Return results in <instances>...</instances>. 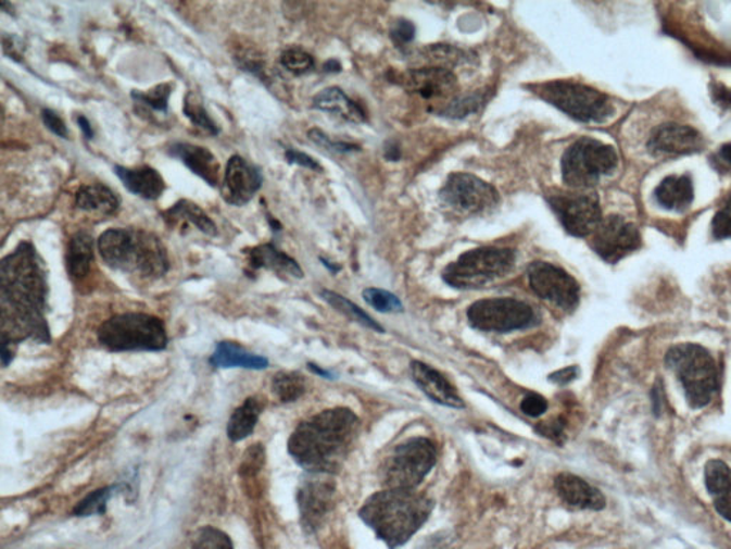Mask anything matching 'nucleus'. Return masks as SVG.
<instances>
[{"label":"nucleus","instance_id":"obj_1","mask_svg":"<svg viewBox=\"0 0 731 549\" xmlns=\"http://www.w3.org/2000/svg\"><path fill=\"white\" fill-rule=\"evenodd\" d=\"M48 276L34 244L21 242L0 263L2 348L16 352L25 340L51 344L47 320Z\"/></svg>","mask_w":731,"mask_h":549},{"label":"nucleus","instance_id":"obj_48","mask_svg":"<svg viewBox=\"0 0 731 549\" xmlns=\"http://www.w3.org/2000/svg\"><path fill=\"white\" fill-rule=\"evenodd\" d=\"M286 161L289 163H293V165H299L303 167H307V170L312 171H322V166L319 163L315 161L312 157L306 155V153H303L301 151H297V149L289 148L288 151L285 153Z\"/></svg>","mask_w":731,"mask_h":549},{"label":"nucleus","instance_id":"obj_26","mask_svg":"<svg viewBox=\"0 0 731 549\" xmlns=\"http://www.w3.org/2000/svg\"><path fill=\"white\" fill-rule=\"evenodd\" d=\"M655 198L661 208L683 212L694 199L693 180L689 175H670L661 180L655 190Z\"/></svg>","mask_w":731,"mask_h":549},{"label":"nucleus","instance_id":"obj_24","mask_svg":"<svg viewBox=\"0 0 731 549\" xmlns=\"http://www.w3.org/2000/svg\"><path fill=\"white\" fill-rule=\"evenodd\" d=\"M115 174L129 192L147 201H156L165 192V179L151 166H142L138 170L115 166Z\"/></svg>","mask_w":731,"mask_h":549},{"label":"nucleus","instance_id":"obj_32","mask_svg":"<svg viewBox=\"0 0 731 549\" xmlns=\"http://www.w3.org/2000/svg\"><path fill=\"white\" fill-rule=\"evenodd\" d=\"M166 222L171 224H176V222H189L190 225L197 226L202 234L207 236L217 235V226L215 222L209 217L207 213L202 210L201 207L197 203L188 201V199H181V201L176 202L171 210L163 212Z\"/></svg>","mask_w":731,"mask_h":549},{"label":"nucleus","instance_id":"obj_13","mask_svg":"<svg viewBox=\"0 0 731 549\" xmlns=\"http://www.w3.org/2000/svg\"><path fill=\"white\" fill-rule=\"evenodd\" d=\"M546 199L563 228L570 235L585 238L601 225L602 208L596 195L555 192L547 195Z\"/></svg>","mask_w":731,"mask_h":549},{"label":"nucleus","instance_id":"obj_35","mask_svg":"<svg viewBox=\"0 0 731 549\" xmlns=\"http://www.w3.org/2000/svg\"><path fill=\"white\" fill-rule=\"evenodd\" d=\"M184 113L185 116L188 117L194 126H198L199 129L207 132V134L212 136L219 135V126H217L216 122L209 115L206 108L203 107L202 99L199 98L197 93L189 92L186 95Z\"/></svg>","mask_w":731,"mask_h":549},{"label":"nucleus","instance_id":"obj_50","mask_svg":"<svg viewBox=\"0 0 731 549\" xmlns=\"http://www.w3.org/2000/svg\"><path fill=\"white\" fill-rule=\"evenodd\" d=\"M579 367L578 366H567L563 367L560 371H556L555 374L549 375V380L556 385H567L571 380L578 378Z\"/></svg>","mask_w":731,"mask_h":549},{"label":"nucleus","instance_id":"obj_17","mask_svg":"<svg viewBox=\"0 0 731 549\" xmlns=\"http://www.w3.org/2000/svg\"><path fill=\"white\" fill-rule=\"evenodd\" d=\"M262 185L263 176L253 163L239 155H234L227 161L222 197L229 205H247Z\"/></svg>","mask_w":731,"mask_h":549},{"label":"nucleus","instance_id":"obj_18","mask_svg":"<svg viewBox=\"0 0 731 549\" xmlns=\"http://www.w3.org/2000/svg\"><path fill=\"white\" fill-rule=\"evenodd\" d=\"M705 138L692 126L669 124L652 132L647 147L657 155H690L705 148Z\"/></svg>","mask_w":731,"mask_h":549},{"label":"nucleus","instance_id":"obj_52","mask_svg":"<svg viewBox=\"0 0 731 549\" xmlns=\"http://www.w3.org/2000/svg\"><path fill=\"white\" fill-rule=\"evenodd\" d=\"M717 161H719L721 165L731 167V144L721 147L719 153H717Z\"/></svg>","mask_w":731,"mask_h":549},{"label":"nucleus","instance_id":"obj_42","mask_svg":"<svg viewBox=\"0 0 731 549\" xmlns=\"http://www.w3.org/2000/svg\"><path fill=\"white\" fill-rule=\"evenodd\" d=\"M190 549H235L229 535L215 526H204Z\"/></svg>","mask_w":731,"mask_h":549},{"label":"nucleus","instance_id":"obj_49","mask_svg":"<svg viewBox=\"0 0 731 549\" xmlns=\"http://www.w3.org/2000/svg\"><path fill=\"white\" fill-rule=\"evenodd\" d=\"M563 429H565V424H563L562 420L544 422V424L535 426V433H539L542 437L551 438L553 441H557L558 438L563 437Z\"/></svg>","mask_w":731,"mask_h":549},{"label":"nucleus","instance_id":"obj_11","mask_svg":"<svg viewBox=\"0 0 731 549\" xmlns=\"http://www.w3.org/2000/svg\"><path fill=\"white\" fill-rule=\"evenodd\" d=\"M467 320L471 328L494 334L529 329L538 324L533 308L513 298L481 299L467 310Z\"/></svg>","mask_w":731,"mask_h":549},{"label":"nucleus","instance_id":"obj_39","mask_svg":"<svg viewBox=\"0 0 731 549\" xmlns=\"http://www.w3.org/2000/svg\"><path fill=\"white\" fill-rule=\"evenodd\" d=\"M484 98L481 93L466 95V97H458L452 99L446 107L440 111V115L453 117V120H462L478 112L483 105Z\"/></svg>","mask_w":731,"mask_h":549},{"label":"nucleus","instance_id":"obj_34","mask_svg":"<svg viewBox=\"0 0 731 549\" xmlns=\"http://www.w3.org/2000/svg\"><path fill=\"white\" fill-rule=\"evenodd\" d=\"M272 389L281 402H294L306 392V383L297 372H280L275 376Z\"/></svg>","mask_w":731,"mask_h":549},{"label":"nucleus","instance_id":"obj_33","mask_svg":"<svg viewBox=\"0 0 731 549\" xmlns=\"http://www.w3.org/2000/svg\"><path fill=\"white\" fill-rule=\"evenodd\" d=\"M320 297L324 298L330 307H333L336 311L342 312L344 316H348L349 320L357 322V324L366 326V328L376 330V333H385V329L381 328L374 317L367 315L365 311H362L361 308L354 305L353 302L342 297V295L324 289L320 290Z\"/></svg>","mask_w":731,"mask_h":549},{"label":"nucleus","instance_id":"obj_51","mask_svg":"<svg viewBox=\"0 0 731 549\" xmlns=\"http://www.w3.org/2000/svg\"><path fill=\"white\" fill-rule=\"evenodd\" d=\"M713 98L720 107L731 108V90L723 88L721 85H713Z\"/></svg>","mask_w":731,"mask_h":549},{"label":"nucleus","instance_id":"obj_3","mask_svg":"<svg viewBox=\"0 0 731 549\" xmlns=\"http://www.w3.org/2000/svg\"><path fill=\"white\" fill-rule=\"evenodd\" d=\"M433 501L415 489H385L365 502L358 516L390 549L404 546L426 524Z\"/></svg>","mask_w":731,"mask_h":549},{"label":"nucleus","instance_id":"obj_29","mask_svg":"<svg viewBox=\"0 0 731 549\" xmlns=\"http://www.w3.org/2000/svg\"><path fill=\"white\" fill-rule=\"evenodd\" d=\"M93 236L86 230L72 235L66 253L67 274L72 279L81 280L89 275L93 262Z\"/></svg>","mask_w":731,"mask_h":549},{"label":"nucleus","instance_id":"obj_14","mask_svg":"<svg viewBox=\"0 0 731 549\" xmlns=\"http://www.w3.org/2000/svg\"><path fill=\"white\" fill-rule=\"evenodd\" d=\"M528 276L531 290L540 299L566 312L579 307L580 285L569 272L553 263L533 262L528 267Z\"/></svg>","mask_w":731,"mask_h":549},{"label":"nucleus","instance_id":"obj_56","mask_svg":"<svg viewBox=\"0 0 731 549\" xmlns=\"http://www.w3.org/2000/svg\"><path fill=\"white\" fill-rule=\"evenodd\" d=\"M325 71L326 72H339L340 71V65L336 61H330V62L326 63Z\"/></svg>","mask_w":731,"mask_h":549},{"label":"nucleus","instance_id":"obj_12","mask_svg":"<svg viewBox=\"0 0 731 549\" xmlns=\"http://www.w3.org/2000/svg\"><path fill=\"white\" fill-rule=\"evenodd\" d=\"M443 205L461 215H479L499 203L497 190L483 179L470 174H452L440 190Z\"/></svg>","mask_w":731,"mask_h":549},{"label":"nucleus","instance_id":"obj_27","mask_svg":"<svg viewBox=\"0 0 731 549\" xmlns=\"http://www.w3.org/2000/svg\"><path fill=\"white\" fill-rule=\"evenodd\" d=\"M313 108L342 117L344 121L353 122V124H363L366 121L363 109L336 86L317 93L313 99Z\"/></svg>","mask_w":731,"mask_h":549},{"label":"nucleus","instance_id":"obj_6","mask_svg":"<svg viewBox=\"0 0 731 549\" xmlns=\"http://www.w3.org/2000/svg\"><path fill=\"white\" fill-rule=\"evenodd\" d=\"M98 339L112 352H159L169 342L165 324L159 317L135 312L109 317L99 326Z\"/></svg>","mask_w":731,"mask_h":549},{"label":"nucleus","instance_id":"obj_47","mask_svg":"<svg viewBox=\"0 0 731 549\" xmlns=\"http://www.w3.org/2000/svg\"><path fill=\"white\" fill-rule=\"evenodd\" d=\"M390 34H392L393 42L403 47V45L411 43L415 39V26L408 21L401 20L393 25Z\"/></svg>","mask_w":731,"mask_h":549},{"label":"nucleus","instance_id":"obj_54","mask_svg":"<svg viewBox=\"0 0 731 549\" xmlns=\"http://www.w3.org/2000/svg\"><path fill=\"white\" fill-rule=\"evenodd\" d=\"M386 158L389 159V161H398L399 158H401V151H399L398 147H393L386 149Z\"/></svg>","mask_w":731,"mask_h":549},{"label":"nucleus","instance_id":"obj_36","mask_svg":"<svg viewBox=\"0 0 731 549\" xmlns=\"http://www.w3.org/2000/svg\"><path fill=\"white\" fill-rule=\"evenodd\" d=\"M121 488L122 485L117 484L90 492L88 497L81 499V501L77 503L74 514L76 516L103 515L104 512H106L108 502L111 501V498L115 496L116 491H119Z\"/></svg>","mask_w":731,"mask_h":549},{"label":"nucleus","instance_id":"obj_30","mask_svg":"<svg viewBox=\"0 0 731 549\" xmlns=\"http://www.w3.org/2000/svg\"><path fill=\"white\" fill-rule=\"evenodd\" d=\"M77 210L99 212L103 215H113L121 207V199L116 192L102 184L80 186L75 199Z\"/></svg>","mask_w":731,"mask_h":549},{"label":"nucleus","instance_id":"obj_9","mask_svg":"<svg viewBox=\"0 0 731 549\" xmlns=\"http://www.w3.org/2000/svg\"><path fill=\"white\" fill-rule=\"evenodd\" d=\"M619 163L615 148L592 138H580L562 158L563 180L570 188L588 189L610 175Z\"/></svg>","mask_w":731,"mask_h":549},{"label":"nucleus","instance_id":"obj_28","mask_svg":"<svg viewBox=\"0 0 731 549\" xmlns=\"http://www.w3.org/2000/svg\"><path fill=\"white\" fill-rule=\"evenodd\" d=\"M211 365L215 367H243V370L261 371L269 366L266 357L247 351L235 342H219L211 357Z\"/></svg>","mask_w":731,"mask_h":549},{"label":"nucleus","instance_id":"obj_40","mask_svg":"<svg viewBox=\"0 0 731 549\" xmlns=\"http://www.w3.org/2000/svg\"><path fill=\"white\" fill-rule=\"evenodd\" d=\"M424 57L433 63V66L438 67L456 66L458 63L467 61L465 52L449 47V45H431V47L425 49Z\"/></svg>","mask_w":731,"mask_h":549},{"label":"nucleus","instance_id":"obj_55","mask_svg":"<svg viewBox=\"0 0 731 549\" xmlns=\"http://www.w3.org/2000/svg\"><path fill=\"white\" fill-rule=\"evenodd\" d=\"M308 367H311V370H312L313 372H315V374L320 375V376H325V378H329V379H331V374H330V372L320 370L319 366H317V365H313V364H308Z\"/></svg>","mask_w":731,"mask_h":549},{"label":"nucleus","instance_id":"obj_23","mask_svg":"<svg viewBox=\"0 0 731 549\" xmlns=\"http://www.w3.org/2000/svg\"><path fill=\"white\" fill-rule=\"evenodd\" d=\"M248 265L251 270H267L275 272L281 278L302 279L303 271L299 263L281 252L274 244H263L248 249Z\"/></svg>","mask_w":731,"mask_h":549},{"label":"nucleus","instance_id":"obj_20","mask_svg":"<svg viewBox=\"0 0 731 549\" xmlns=\"http://www.w3.org/2000/svg\"><path fill=\"white\" fill-rule=\"evenodd\" d=\"M411 371L413 380H415L417 387L431 401L439 403V405L454 408V410L465 408V402L458 397L453 385L439 371H436L434 367L426 365L420 361H413Z\"/></svg>","mask_w":731,"mask_h":549},{"label":"nucleus","instance_id":"obj_4","mask_svg":"<svg viewBox=\"0 0 731 549\" xmlns=\"http://www.w3.org/2000/svg\"><path fill=\"white\" fill-rule=\"evenodd\" d=\"M99 253L112 270L139 279H157L169 271L166 248L143 229L112 228L99 236Z\"/></svg>","mask_w":731,"mask_h":549},{"label":"nucleus","instance_id":"obj_37","mask_svg":"<svg viewBox=\"0 0 731 549\" xmlns=\"http://www.w3.org/2000/svg\"><path fill=\"white\" fill-rule=\"evenodd\" d=\"M171 93L172 85L162 84L157 85L156 88L148 90V92H138V90H134V92H131V99L144 109L166 113L167 105H169Z\"/></svg>","mask_w":731,"mask_h":549},{"label":"nucleus","instance_id":"obj_16","mask_svg":"<svg viewBox=\"0 0 731 549\" xmlns=\"http://www.w3.org/2000/svg\"><path fill=\"white\" fill-rule=\"evenodd\" d=\"M336 484L329 474H311L298 489L303 528L316 533L333 508Z\"/></svg>","mask_w":731,"mask_h":549},{"label":"nucleus","instance_id":"obj_41","mask_svg":"<svg viewBox=\"0 0 731 549\" xmlns=\"http://www.w3.org/2000/svg\"><path fill=\"white\" fill-rule=\"evenodd\" d=\"M281 66L293 75H304L315 67V61L301 48H289L280 54Z\"/></svg>","mask_w":731,"mask_h":549},{"label":"nucleus","instance_id":"obj_31","mask_svg":"<svg viewBox=\"0 0 731 549\" xmlns=\"http://www.w3.org/2000/svg\"><path fill=\"white\" fill-rule=\"evenodd\" d=\"M262 412L263 403L261 399L254 397L248 398L242 405L236 408L229 422H227V438L231 442H240L251 437Z\"/></svg>","mask_w":731,"mask_h":549},{"label":"nucleus","instance_id":"obj_21","mask_svg":"<svg viewBox=\"0 0 731 549\" xmlns=\"http://www.w3.org/2000/svg\"><path fill=\"white\" fill-rule=\"evenodd\" d=\"M555 488L563 502L579 510L602 511L606 507L605 496L578 475L558 474Z\"/></svg>","mask_w":731,"mask_h":549},{"label":"nucleus","instance_id":"obj_2","mask_svg":"<svg viewBox=\"0 0 731 549\" xmlns=\"http://www.w3.org/2000/svg\"><path fill=\"white\" fill-rule=\"evenodd\" d=\"M357 429V415L349 408L320 412L294 429L289 453L308 474L333 475L346 460Z\"/></svg>","mask_w":731,"mask_h":549},{"label":"nucleus","instance_id":"obj_7","mask_svg":"<svg viewBox=\"0 0 731 549\" xmlns=\"http://www.w3.org/2000/svg\"><path fill=\"white\" fill-rule=\"evenodd\" d=\"M542 101L551 103L583 124H603L615 113L607 95L571 80H551L530 86Z\"/></svg>","mask_w":731,"mask_h":549},{"label":"nucleus","instance_id":"obj_19","mask_svg":"<svg viewBox=\"0 0 731 549\" xmlns=\"http://www.w3.org/2000/svg\"><path fill=\"white\" fill-rule=\"evenodd\" d=\"M407 88L425 101H444L453 97L457 79L446 67L429 66L413 70L407 76Z\"/></svg>","mask_w":731,"mask_h":549},{"label":"nucleus","instance_id":"obj_5","mask_svg":"<svg viewBox=\"0 0 731 549\" xmlns=\"http://www.w3.org/2000/svg\"><path fill=\"white\" fill-rule=\"evenodd\" d=\"M666 365L678 375L690 407L696 410L708 405L719 391V367L702 345H675L666 353Z\"/></svg>","mask_w":731,"mask_h":549},{"label":"nucleus","instance_id":"obj_10","mask_svg":"<svg viewBox=\"0 0 731 549\" xmlns=\"http://www.w3.org/2000/svg\"><path fill=\"white\" fill-rule=\"evenodd\" d=\"M438 449L428 438H412L398 445L381 466V483L388 489H415L433 470Z\"/></svg>","mask_w":731,"mask_h":549},{"label":"nucleus","instance_id":"obj_25","mask_svg":"<svg viewBox=\"0 0 731 549\" xmlns=\"http://www.w3.org/2000/svg\"><path fill=\"white\" fill-rule=\"evenodd\" d=\"M706 488L717 514L731 523V469L724 461L707 462L705 471Z\"/></svg>","mask_w":731,"mask_h":549},{"label":"nucleus","instance_id":"obj_44","mask_svg":"<svg viewBox=\"0 0 731 549\" xmlns=\"http://www.w3.org/2000/svg\"><path fill=\"white\" fill-rule=\"evenodd\" d=\"M308 138L316 145H319V147L328 149V151L340 153L358 151L356 145L336 142V140H331L328 135H325L324 132L319 129H312L308 132Z\"/></svg>","mask_w":731,"mask_h":549},{"label":"nucleus","instance_id":"obj_53","mask_svg":"<svg viewBox=\"0 0 731 549\" xmlns=\"http://www.w3.org/2000/svg\"><path fill=\"white\" fill-rule=\"evenodd\" d=\"M77 125H79L80 130L84 132L86 139L93 138L92 125H90V122L86 120L84 115L77 116Z\"/></svg>","mask_w":731,"mask_h":549},{"label":"nucleus","instance_id":"obj_22","mask_svg":"<svg viewBox=\"0 0 731 549\" xmlns=\"http://www.w3.org/2000/svg\"><path fill=\"white\" fill-rule=\"evenodd\" d=\"M172 158L179 159L188 170L213 186L219 185V162L207 148L198 145L176 142L167 149Z\"/></svg>","mask_w":731,"mask_h":549},{"label":"nucleus","instance_id":"obj_15","mask_svg":"<svg viewBox=\"0 0 731 549\" xmlns=\"http://www.w3.org/2000/svg\"><path fill=\"white\" fill-rule=\"evenodd\" d=\"M642 245L638 226L625 217L612 215L602 220L594 230L590 247L607 263H617Z\"/></svg>","mask_w":731,"mask_h":549},{"label":"nucleus","instance_id":"obj_8","mask_svg":"<svg viewBox=\"0 0 731 549\" xmlns=\"http://www.w3.org/2000/svg\"><path fill=\"white\" fill-rule=\"evenodd\" d=\"M516 257L512 249L483 247L471 249L449 263L443 280L456 289H478L511 274Z\"/></svg>","mask_w":731,"mask_h":549},{"label":"nucleus","instance_id":"obj_38","mask_svg":"<svg viewBox=\"0 0 731 549\" xmlns=\"http://www.w3.org/2000/svg\"><path fill=\"white\" fill-rule=\"evenodd\" d=\"M363 299L367 305L374 308L383 314H393V312H403L401 299L388 290L379 288H367L363 290Z\"/></svg>","mask_w":731,"mask_h":549},{"label":"nucleus","instance_id":"obj_43","mask_svg":"<svg viewBox=\"0 0 731 549\" xmlns=\"http://www.w3.org/2000/svg\"><path fill=\"white\" fill-rule=\"evenodd\" d=\"M711 233L716 239L731 238V195L723 208L716 213L711 224Z\"/></svg>","mask_w":731,"mask_h":549},{"label":"nucleus","instance_id":"obj_46","mask_svg":"<svg viewBox=\"0 0 731 549\" xmlns=\"http://www.w3.org/2000/svg\"><path fill=\"white\" fill-rule=\"evenodd\" d=\"M42 121L45 126H47L52 134L59 136V138L67 139V136H70L65 122L62 121L61 116H58V113L51 111V109H43Z\"/></svg>","mask_w":731,"mask_h":549},{"label":"nucleus","instance_id":"obj_45","mask_svg":"<svg viewBox=\"0 0 731 549\" xmlns=\"http://www.w3.org/2000/svg\"><path fill=\"white\" fill-rule=\"evenodd\" d=\"M547 408L549 402L546 398L539 394L526 395L524 401L520 403L521 412L525 415L531 416V419H539V416H542L547 411Z\"/></svg>","mask_w":731,"mask_h":549}]
</instances>
